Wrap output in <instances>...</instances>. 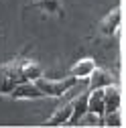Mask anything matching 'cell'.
Wrapping results in <instances>:
<instances>
[{
  "instance_id": "obj_1",
  "label": "cell",
  "mask_w": 126,
  "mask_h": 128,
  "mask_svg": "<svg viewBox=\"0 0 126 128\" xmlns=\"http://www.w3.org/2000/svg\"><path fill=\"white\" fill-rule=\"evenodd\" d=\"M0 71H4L16 86L22 82H35V79L43 77V67H39L35 61L28 59H16L12 63H4Z\"/></svg>"
},
{
  "instance_id": "obj_2",
  "label": "cell",
  "mask_w": 126,
  "mask_h": 128,
  "mask_svg": "<svg viewBox=\"0 0 126 128\" xmlns=\"http://www.w3.org/2000/svg\"><path fill=\"white\" fill-rule=\"evenodd\" d=\"M80 79L77 77H73V75H69V77H65V79H61V82H53V79H43V77H39V79H35V86L39 88V92L43 94V96H53V98H59V96H63L67 90H71Z\"/></svg>"
},
{
  "instance_id": "obj_3",
  "label": "cell",
  "mask_w": 126,
  "mask_h": 128,
  "mask_svg": "<svg viewBox=\"0 0 126 128\" xmlns=\"http://www.w3.org/2000/svg\"><path fill=\"white\" fill-rule=\"evenodd\" d=\"M10 98H14V100H37V98H43V94L39 92V88L33 82H22L10 92Z\"/></svg>"
},
{
  "instance_id": "obj_4",
  "label": "cell",
  "mask_w": 126,
  "mask_h": 128,
  "mask_svg": "<svg viewBox=\"0 0 126 128\" xmlns=\"http://www.w3.org/2000/svg\"><path fill=\"white\" fill-rule=\"evenodd\" d=\"M122 106V96L114 86L104 88V116L112 114V112H118Z\"/></svg>"
},
{
  "instance_id": "obj_5",
  "label": "cell",
  "mask_w": 126,
  "mask_h": 128,
  "mask_svg": "<svg viewBox=\"0 0 126 128\" xmlns=\"http://www.w3.org/2000/svg\"><path fill=\"white\" fill-rule=\"evenodd\" d=\"M88 114L90 116H104V88L92 90L88 96Z\"/></svg>"
},
{
  "instance_id": "obj_6",
  "label": "cell",
  "mask_w": 126,
  "mask_h": 128,
  "mask_svg": "<svg viewBox=\"0 0 126 128\" xmlns=\"http://www.w3.org/2000/svg\"><path fill=\"white\" fill-rule=\"evenodd\" d=\"M88 96L90 92L82 94L77 100H73V108H71V116L67 118V124H77L86 114H88Z\"/></svg>"
},
{
  "instance_id": "obj_7",
  "label": "cell",
  "mask_w": 126,
  "mask_h": 128,
  "mask_svg": "<svg viewBox=\"0 0 126 128\" xmlns=\"http://www.w3.org/2000/svg\"><path fill=\"white\" fill-rule=\"evenodd\" d=\"M120 22H122V10L116 6V8L104 18V22H102V26H100L102 35H108V37L114 35L116 30H118V26H120Z\"/></svg>"
},
{
  "instance_id": "obj_8",
  "label": "cell",
  "mask_w": 126,
  "mask_h": 128,
  "mask_svg": "<svg viewBox=\"0 0 126 128\" xmlns=\"http://www.w3.org/2000/svg\"><path fill=\"white\" fill-rule=\"evenodd\" d=\"M96 69V61L94 59H90V57H86V59H80L73 65V69H71V75L73 77H77V79H86V77H90L92 75V71Z\"/></svg>"
},
{
  "instance_id": "obj_9",
  "label": "cell",
  "mask_w": 126,
  "mask_h": 128,
  "mask_svg": "<svg viewBox=\"0 0 126 128\" xmlns=\"http://www.w3.org/2000/svg\"><path fill=\"white\" fill-rule=\"evenodd\" d=\"M92 88L96 90V88H108V86H112V75H110L108 71H102V69H94L92 71Z\"/></svg>"
},
{
  "instance_id": "obj_10",
  "label": "cell",
  "mask_w": 126,
  "mask_h": 128,
  "mask_svg": "<svg viewBox=\"0 0 126 128\" xmlns=\"http://www.w3.org/2000/svg\"><path fill=\"white\" fill-rule=\"evenodd\" d=\"M71 108H73V102H71V104H67V106H63L59 112H55V116H53V118H49L45 124H47V126H59V124H65V122H67V118L71 116Z\"/></svg>"
},
{
  "instance_id": "obj_11",
  "label": "cell",
  "mask_w": 126,
  "mask_h": 128,
  "mask_svg": "<svg viewBox=\"0 0 126 128\" xmlns=\"http://www.w3.org/2000/svg\"><path fill=\"white\" fill-rule=\"evenodd\" d=\"M14 88H16V84H14L4 71H0V94H2V96H10V92Z\"/></svg>"
},
{
  "instance_id": "obj_12",
  "label": "cell",
  "mask_w": 126,
  "mask_h": 128,
  "mask_svg": "<svg viewBox=\"0 0 126 128\" xmlns=\"http://www.w3.org/2000/svg\"><path fill=\"white\" fill-rule=\"evenodd\" d=\"M112 116H114V118H110V120H108V124H112V126H118V124H122V120L118 118V114H116V112H112Z\"/></svg>"
}]
</instances>
